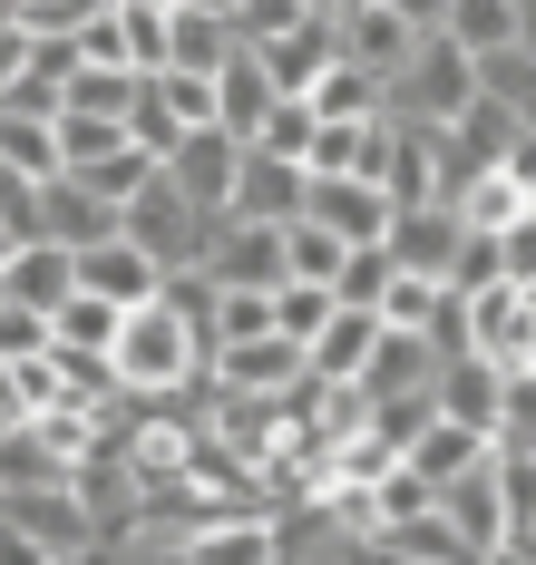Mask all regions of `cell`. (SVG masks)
Returning a JSON list of instances; mask_svg holds the SVG:
<instances>
[{
	"instance_id": "6da1fadb",
	"label": "cell",
	"mask_w": 536,
	"mask_h": 565,
	"mask_svg": "<svg viewBox=\"0 0 536 565\" xmlns=\"http://www.w3.org/2000/svg\"><path fill=\"white\" fill-rule=\"evenodd\" d=\"M108 361H118V391L167 399V391H185V381L205 371V332L185 322L167 292H147V302H127V312H118V341H108Z\"/></svg>"
},
{
	"instance_id": "7a4b0ae2",
	"label": "cell",
	"mask_w": 536,
	"mask_h": 565,
	"mask_svg": "<svg viewBox=\"0 0 536 565\" xmlns=\"http://www.w3.org/2000/svg\"><path fill=\"white\" fill-rule=\"evenodd\" d=\"M118 234L157 254V274H176V264H205V244H215V205H195V195L167 185V167H157V175L118 205Z\"/></svg>"
},
{
	"instance_id": "3957f363",
	"label": "cell",
	"mask_w": 536,
	"mask_h": 565,
	"mask_svg": "<svg viewBox=\"0 0 536 565\" xmlns=\"http://www.w3.org/2000/svg\"><path fill=\"white\" fill-rule=\"evenodd\" d=\"M478 98V58L449 40V30H419V50L390 68V117H419V127H449V117Z\"/></svg>"
},
{
	"instance_id": "277c9868",
	"label": "cell",
	"mask_w": 536,
	"mask_h": 565,
	"mask_svg": "<svg viewBox=\"0 0 536 565\" xmlns=\"http://www.w3.org/2000/svg\"><path fill=\"white\" fill-rule=\"evenodd\" d=\"M0 516L30 536V556H40V565L98 556V526H88V508H78V488H68V478H50V488H0Z\"/></svg>"
},
{
	"instance_id": "5b68a950",
	"label": "cell",
	"mask_w": 536,
	"mask_h": 565,
	"mask_svg": "<svg viewBox=\"0 0 536 565\" xmlns=\"http://www.w3.org/2000/svg\"><path fill=\"white\" fill-rule=\"evenodd\" d=\"M469 351L497 361V371H536V302H527V282L469 292Z\"/></svg>"
},
{
	"instance_id": "8992f818",
	"label": "cell",
	"mask_w": 536,
	"mask_h": 565,
	"mask_svg": "<svg viewBox=\"0 0 536 565\" xmlns=\"http://www.w3.org/2000/svg\"><path fill=\"white\" fill-rule=\"evenodd\" d=\"M157 167H167V185H185L195 205H215V215H225V205H235V167H244V137L205 117V127H185L176 147L157 157Z\"/></svg>"
},
{
	"instance_id": "52a82bcc",
	"label": "cell",
	"mask_w": 536,
	"mask_h": 565,
	"mask_svg": "<svg viewBox=\"0 0 536 565\" xmlns=\"http://www.w3.org/2000/svg\"><path fill=\"white\" fill-rule=\"evenodd\" d=\"M205 274L244 282V292H274V282H283V225H264V215H215Z\"/></svg>"
},
{
	"instance_id": "ba28073f",
	"label": "cell",
	"mask_w": 536,
	"mask_h": 565,
	"mask_svg": "<svg viewBox=\"0 0 536 565\" xmlns=\"http://www.w3.org/2000/svg\"><path fill=\"white\" fill-rule=\"evenodd\" d=\"M205 381H215V391H254V399H274L283 381H302V341H283V332L215 341V351H205Z\"/></svg>"
},
{
	"instance_id": "9c48e42d",
	"label": "cell",
	"mask_w": 536,
	"mask_h": 565,
	"mask_svg": "<svg viewBox=\"0 0 536 565\" xmlns=\"http://www.w3.org/2000/svg\"><path fill=\"white\" fill-rule=\"evenodd\" d=\"M459 234H469V215L429 195V205H390V234H380V244H390V264H400V274L449 282V254H459Z\"/></svg>"
},
{
	"instance_id": "30bf717a",
	"label": "cell",
	"mask_w": 536,
	"mask_h": 565,
	"mask_svg": "<svg viewBox=\"0 0 536 565\" xmlns=\"http://www.w3.org/2000/svg\"><path fill=\"white\" fill-rule=\"evenodd\" d=\"M429 381H439V351H429V332H410V322H380V341L361 351V371H352L361 409H371V399H400V391H429Z\"/></svg>"
},
{
	"instance_id": "8fae6325",
	"label": "cell",
	"mask_w": 536,
	"mask_h": 565,
	"mask_svg": "<svg viewBox=\"0 0 536 565\" xmlns=\"http://www.w3.org/2000/svg\"><path fill=\"white\" fill-rule=\"evenodd\" d=\"M302 215L332 225L342 244H380V234H390V195H380L371 175H312V185H302Z\"/></svg>"
},
{
	"instance_id": "7c38bea8",
	"label": "cell",
	"mask_w": 536,
	"mask_h": 565,
	"mask_svg": "<svg viewBox=\"0 0 536 565\" xmlns=\"http://www.w3.org/2000/svg\"><path fill=\"white\" fill-rule=\"evenodd\" d=\"M487 449H497V439H487ZM439 516L459 526V546H469V556H497V536H507V498H497V458L459 468V478L439 488Z\"/></svg>"
},
{
	"instance_id": "4fadbf2b",
	"label": "cell",
	"mask_w": 536,
	"mask_h": 565,
	"mask_svg": "<svg viewBox=\"0 0 536 565\" xmlns=\"http://www.w3.org/2000/svg\"><path fill=\"white\" fill-rule=\"evenodd\" d=\"M361 556H390V565H469V546H459V526L439 516V498L410 516H380L371 536H361Z\"/></svg>"
},
{
	"instance_id": "5bb4252c",
	"label": "cell",
	"mask_w": 536,
	"mask_h": 565,
	"mask_svg": "<svg viewBox=\"0 0 536 565\" xmlns=\"http://www.w3.org/2000/svg\"><path fill=\"white\" fill-rule=\"evenodd\" d=\"M302 185H312V167H302V157L244 147V167H235V205H225V215H264V225H283V215H302Z\"/></svg>"
},
{
	"instance_id": "9a60e30c",
	"label": "cell",
	"mask_w": 536,
	"mask_h": 565,
	"mask_svg": "<svg viewBox=\"0 0 536 565\" xmlns=\"http://www.w3.org/2000/svg\"><path fill=\"white\" fill-rule=\"evenodd\" d=\"M332 40H342V58H361V68L380 78V98H390V68L419 50V30L390 10V0H371V10H342V20H332Z\"/></svg>"
},
{
	"instance_id": "2e32d148",
	"label": "cell",
	"mask_w": 536,
	"mask_h": 565,
	"mask_svg": "<svg viewBox=\"0 0 536 565\" xmlns=\"http://www.w3.org/2000/svg\"><path fill=\"white\" fill-rule=\"evenodd\" d=\"M332 50H342V40H332V10H302L293 30H274V40H254V58L274 68V88H283V98H302V88H312V78L332 68Z\"/></svg>"
},
{
	"instance_id": "e0dca14e",
	"label": "cell",
	"mask_w": 536,
	"mask_h": 565,
	"mask_svg": "<svg viewBox=\"0 0 536 565\" xmlns=\"http://www.w3.org/2000/svg\"><path fill=\"white\" fill-rule=\"evenodd\" d=\"M497 399H507V371L478 361V351L439 361V381H429V409H449V419H469V429H497Z\"/></svg>"
},
{
	"instance_id": "ac0fdd59",
	"label": "cell",
	"mask_w": 536,
	"mask_h": 565,
	"mask_svg": "<svg viewBox=\"0 0 536 565\" xmlns=\"http://www.w3.org/2000/svg\"><path fill=\"white\" fill-rule=\"evenodd\" d=\"M400 458H410L419 478H429V498H439V488H449L459 468H478V458H487V429H469V419H449V409H429V419L410 429V449H400Z\"/></svg>"
},
{
	"instance_id": "d6986e66",
	"label": "cell",
	"mask_w": 536,
	"mask_h": 565,
	"mask_svg": "<svg viewBox=\"0 0 536 565\" xmlns=\"http://www.w3.org/2000/svg\"><path fill=\"white\" fill-rule=\"evenodd\" d=\"M68 282H78V254H68V244H50V234H20V244L0 254V292H20V302H40V312L60 302Z\"/></svg>"
},
{
	"instance_id": "ffe728a7",
	"label": "cell",
	"mask_w": 536,
	"mask_h": 565,
	"mask_svg": "<svg viewBox=\"0 0 536 565\" xmlns=\"http://www.w3.org/2000/svg\"><path fill=\"white\" fill-rule=\"evenodd\" d=\"M371 341H380V312H371V302H332V322L302 341V371H312V381H352Z\"/></svg>"
},
{
	"instance_id": "44dd1931",
	"label": "cell",
	"mask_w": 536,
	"mask_h": 565,
	"mask_svg": "<svg viewBox=\"0 0 536 565\" xmlns=\"http://www.w3.org/2000/svg\"><path fill=\"white\" fill-rule=\"evenodd\" d=\"M40 234L78 254V244H98V234H118V205H108V195H88L78 175H50V185H40Z\"/></svg>"
},
{
	"instance_id": "7402d4cb",
	"label": "cell",
	"mask_w": 536,
	"mask_h": 565,
	"mask_svg": "<svg viewBox=\"0 0 536 565\" xmlns=\"http://www.w3.org/2000/svg\"><path fill=\"white\" fill-rule=\"evenodd\" d=\"M78 282L108 292V302H147L157 292V254L127 244V234H98V244H78Z\"/></svg>"
},
{
	"instance_id": "603a6c76",
	"label": "cell",
	"mask_w": 536,
	"mask_h": 565,
	"mask_svg": "<svg viewBox=\"0 0 536 565\" xmlns=\"http://www.w3.org/2000/svg\"><path fill=\"white\" fill-rule=\"evenodd\" d=\"M274 98H283V88H274V68H264L254 50H235L225 68H215V127H235V137H254V127L274 117Z\"/></svg>"
},
{
	"instance_id": "cb8c5ba5",
	"label": "cell",
	"mask_w": 536,
	"mask_h": 565,
	"mask_svg": "<svg viewBox=\"0 0 536 565\" xmlns=\"http://www.w3.org/2000/svg\"><path fill=\"white\" fill-rule=\"evenodd\" d=\"M235 50H244L235 20H215V10H176V0H167V68H205V78H215Z\"/></svg>"
},
{
	"instance_id": "d4e9b609",
	"label": "cell",
	"mask_w": 536,
	"mask_h": 565,
	"mask_svg": "<svg viewBox=\"0 0 536 565\" xmlns=\"http://www.w3.org/2000/svg\"><path fill=\"white\" fill-rule=\"evenodd\" d=\"M118 312H127V302L88 292V282H68L60 302H50V341H68V351H108V341H118Z\"/></svg>"
},
{
	"instance_id": "484cf974",
	"label": "cell",
	"mask_w": 536,
	"mask_h": 565,
	"mask_svg": "<svg viewBox=\"0 0 536 565\" xmlns=\"http://www.w3.org/2000/svg\"><path fill=\"white\" fill-rule=\"evenodd\" d=\"M127 98H137V68H118V58H78L60 88L68 117H118V127H127Z\"/></svg>"
},
{
	"instance_id": "4316f807",
	"label": "cell",
	"mask_w": 536,
	"mask_h": 565,
	"mask_svg": "<svg viewBox=\"0 0 536 565\" xmlns=\"http://www.w3.org/2000/svg\"><path fill=\"white\" fill-rule=\"evenodd\" d=\"M302 98H312V117H380V108H390V98H380V78H371L361 58H342V50H332V68H322Z\"/></svg>"
},
{
	"instance_id": "83f0119b",
	"label": "cell",
	"mask_w": 536,
	"mask_h": 565,
	"mask_svg": "<svg viewBox=\"0 0 536 565\" xmlns=\"http://www.w3.org/2000/svg\"><path fill=\"white\" fill-rule=\"evenodd\" d=\"M0 167L20 175H60V117H30V108H0Z\"/></svg>"
},
{
	"instance_id": "f1b7e54d",
	"label": "cell",
	"mask_w": 536,
	"mask_h": 565,
	"mask_svg": "<svg viewBox=\"0 0 536 565\" xmlns=\"http://www.w3.org/2000/svg\"><path fill=\"white\" fill-rule=\"evenodd\" d=\"M478 88H487L497 108H517V117L536 127V50H527V40H507V50H487V58H478Z\"/></svg>"
},
{
	"instance_id": "f546056e",
	"label": "cell",
	"mask_w": 536,
	"mask_h": 565,
	"mask_svg": "<svg viewBox=\"0 0 536 565\" xmlns=\"http://www.w3.org/2000/svg\"><path fill=\"white\" fill-rule=\"evenodd\" d=\"M449 40L469 58H487V50H507L517 40V0H449V20H439Z\"/></svg>"
},
{
	"instance_id": "4dcf8cb0",
	"label": "cell",
	"mask_w": 536,
	"mask_h": 565,
	"mask_svg": "<svg viewBox=\"0 0 536 565\" xmlns=\"http://www.w3.org/2000/svg\"><path fill=\"white\" fill-rule=\"evenodd\" d=\"M50 478H68V458L30 429V419H10L0 429V488H50Z\"/></svg>"
},
{
	"instance_id": "1f68e13d",
	"label": "cell",
	"mask_w": 536,
	"mask_h": 565,
	"mask_svg": "<svg viewBox=\"0 0 536 565\" xmlns=\"http://www.w3.org/2000/svg\"><path fill=\"white\" fill-rule=\"evenodd\" d=\"M342 254H352V244H342L332 225H312V215H283V274L332 282V274H342Z\"/></svg>"
},
{
	"instance_id": "d6a6232c",
	"label": "cell",
	"mask_w": 536,
	"mask_h": 565,
	"mask_svg": "<svg viewBox=\"0 0 536 565\" xmlns=\"http://www.w3.org/2000/svg\"><path fill=\"white\" fill-rule=\"evenodd\" d=\"M332 302H342L332 282H302V274H283V282H274V332H283V341H312L322 322H332Z\"/></svg>"
},
{
	"instance_id": "836d02e7",
	"label": "cell",
	"mask_w": 536,
	"mask_h": 565,
	"mask_svg": "<svg viewBox=\"0 0 536 565\" xmlns=\"http://www.w3.org/2000/svg\"><path fill=\"white\" fill-rule=\"evenodd\" d=\"M127 137H137L147 157H167V147L185 137V117L167 108V88H157V68H137V98H127Z\"/></svg>"
},
{
	"instance_id": "e575fe53",
	"label": "cell",
	"mask_w": 536,
	"mask_h": 565,
	"mask_svg": "<svg viewBox=\"0 0 536 565\" xmlns=\"http://www.w3.org/2000/svg\"><path fill=\"white\" fill-rule=\"evenodd\" d=\"M118 50L127 68H167V0H118Z\"/></svg>"
},
{
	"instance_id": "d590c367",
	"label": "cell",
	"mask_w": 536,
	"mask_h": 565,
	"mask_svg": "<svg viewBox=\"0 0 536 565\" xmlns=\"http://www.w3.org/2000/svg\"><path fill=\"white\" fill-rule=\"evenodd\" d=\"M487 282H507V254H497V225H469L449 254V292H487Z\"/></svg>"
},
{
	"instance_id": "8d00e7d4",
	"label": "cell",
	"mask_w": 536,
	"mask_h": 565,
	"mask_svg": "<svg viewBox=\"0 0 536 565\" xmlns=\"http://www.w3.org/2000/svg\"><path fill=\"white\" fill-rule=\"evenodd\" d=\"M390 274H400V264H390V244H352V254H342V274H332V292H342V302H371V312H380Z\"/></svg>"
},
{
	"instance_id": "74e56055",
	"label": "cell",
	"mask_w": 536,
	"mask_h": 565,
	"mask_svg": "<svg viewBox=\"0 0 536 565\" xmlns=\"http://www.w3.org/2000/svg\"><path fill=\"white\" fill-rule=\"evenodd\" d=\"M312 127H322V117H312V98H274V117H264V127H254L244 147H274V157H302V147H312Z\"/></svg>"
},
{
	"instance_id": "f35d334b",
	"label": "cell",
	"mask_w": 536,
	"mask_h": 565,
	"mask_svg": "<svg viewBox=\"0 0 536 565\" xmlns=\"http://www.w3.org/2000/svg\"><path fill=\"white\" fill-rule=\"evenodd\" d=\"M30 351H50V312L20 302V292H0V361H30Z\"/></svg>"
},
{
	"instance_id": "ab89813d",
	"label": "cell",
	"mask_w": 536,
	"mask_h": 565,
	"mask_svg": "<svg viewBox=\"0 0 536 565\" xmlns=\"http://www.w3.org/2000/svg\"><path fill=\"white\" fill-rule=\"evenodd\" d=\"M419 332H429L439 361H459V351H469V292H449V282H439V302H429V322H419Z\"/></svg>"
},
{
	"instance_id": "60d3db41",
	"label": "cell",
	"mask_w": 536,
	"mask_h": 565,
	"mask_svg": "<svg viewBox=\"0 0 536 565\" xmlns=\"http://www.w3.org/2000/svg\"><path fill=\"white\" fill-rule=\"evenodd\" d=\"M157 88H167V108H176L185 127L215 117V78H205V68H157Z\"/></svg>"
},
{
	"instance_id": "b9f144b4",
	"label": "cell",
	"mask_w": 536,
	"mask_h": 565,
	"mask_svg": "<svg viewBox=\"0 0 536 565\" xmlns=\"http://www.w3.org/2000/svg\"><path fill=\"white\" fill-rule=\"evenodd\" d=\"M0 225H10V244H20V234H40V175L0 167Z\"/></svg>"
},
{
	"instance_id": "7bdbcfd3",
	"label": "cell",
	"mask_w": 536,
	"mask_h": 565,
	"mask_svg": "<svg viewBox=\"0 0 536 565\" xmlns=\"http://www.w3.org/2000/svg\"><path fill=\"white\" fill-rule=\"evenodd\" d=\"M302 10H312V0H235V30H244V50H254V40H274V30H293Z\"/></svg>"
},
{
	"instance_id": "ee69618b",
	"label": "cell",
	"mask_w": 536,
	"mask_h": 565,
	"mask_svg": "<svg viewBox=\"0 0 536 565\" xmlns=\"http://www.w3.org/2000/svg\"><path fill=\"white\" fill-rule=\"evenodd\" d=\"M30 68V20H0V88Z\"/></svg>"
},
{
	"instance_id": "f6af8a7d",
	"label": "cell",
	"mask_w": 536,
	"mask_h": 565,
	"mask_svg": "<svg viewBox=\"0 0 536 565\" xmlns=\"http://www.w3.org/2000/svg\"><path fill=\"white\" fill-rule=\"evenodd\" d=\"M390 10H400L410 30H439V20H449V0H390Z\"/></svg>"
},
{
	"instance_id": "bcb514c9",
	"label": "cell",
	"mask_w": 536,
	"mask_h": 565,
	"mask_svg": "<svg viewBox=\"0 0 536 565\" xmlns=\"http://www.w3.org/2000/svg\"><path fill=\"white\" fill-rule=\"evenodd\" d=\"M176 10H215V20H235V0H176Z\"/></svg>"
},
{
	"instance_id": "7dc6e473",
	"label": "cell",
	"mask_w": 536,
	"mask_h": 565,
	"mask_svg": "<svg viewBox=\"0 0 536 565\" xmlns=\"http://www.w3.org/2000/svg\"><path fill=\"white\" fill-rule=\"evenodd\" d=\"M322 10H332V20H342V10H371V0H322Z\"/></svg>"
},
{
	"instance_id": "c3c4849f",
	"label": "cell",
	"mask_w": 536,
	"mask_h": 565,
	"mask_svg": "<svg viewBox=\"0 0 536 565\" xmlns=\"http://www.w3.org/2000/svg\"><path fill=\"white\" fill-rule=\"evenodd\" d=\"M10 419H20V409H0V429H10Z\"/></svg>"
},
{
	"instance_id": "681fc988",
	"label": "cell",
	"mask_w": 536,
	"mask_h": 565,
	"mask_svg": "<svg viewBox=\"0 0 536 565\" xmlns=\"http://www.w3.org/2000/svg\"><path fill=\"white\" fill-rule=\"evenodd\" d=\"M527 302H536V282H527Z\"/></svg>"
},
{
	"instance_id": "f907efd6",
	"label": "cell",
	"mask_w": 536,
	"mask_h": 565,
	"mask_svg": "<svg viewBox=\"0 0 536 565\" xmlns=\"http://www.w3.org/2000/svg\"><path fill=\"white\" fill-rule=\"evenodd\" d=\"M312 10H322V0H312Z\"/></svg>"
}]
</instances>
